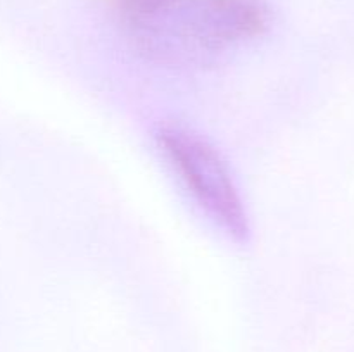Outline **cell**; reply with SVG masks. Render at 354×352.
Here are the masks:
<instances>
[{"label":"cell","instance_id":"1","mask_svg":"<svg viewBox=\"0 0 354 352\" xmlns=\"http://www.w3.org/2000/svg\"><path fill=\"white\" fill-rule=\"evenodd\" d=\"M158 145L196 206L237 242L249 237L244 202L227 161L203 135L178 123L162 124Z\"/></svg>","mask_w":354,"mask_h":352},{"label":"cell","instance_id":"2","mask_svg":"<svg viewBox=\"0 0 354 352\" xmlns=\"http://www.w3.org/2000/svg\"><path fill=\"white\" fill-rule=\"evenodd\" d=\"M270 24L265 0H190L169 43V59L207 57L258 38Z\"/></svg>","mask_w":354,"mask_h":352},{"label":"cell","instance_id":"3","mask_svg":"<svg viewBox=\"0 0 354 352\" xmlns=\"http://www.w3.org/2000/svg\"><path fill=\"white\" fill-rule=\"evenodd\" d=\"M133 31L135 40L147 50L182 12L189 0H111Z\"/></svg>","mask_w":354,"mask_h":352}]
</instances>
